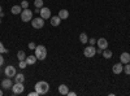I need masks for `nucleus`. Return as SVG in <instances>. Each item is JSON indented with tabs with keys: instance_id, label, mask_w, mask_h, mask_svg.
I'll return each mask as SVG.
<instances>
[{
	"instance_id": "2f4dec72",
	"label": "nucleus",
	"mask_w": 130,
	"mask_h": 96,
	"mask_svg": "<svg viewBox=\"0 0 130 96\" xmlns=\"http://www.w3.org/2000/svg\"><path fill=\"white\" fill-rule=\"evenodd\" d=\"M74 95H75V92H73V91L68 92V96H74Z\"/></svg>"
},
{
	"instance_id": "dca6fc26",
	"label": "nucleus",
	"mask_w": 130,
	"mask_h": 96,
	"mask_svg": "<svg viewBox=\"0 0 130 96\" xmlns=\"http://www.w3.org/2000/svg\"><path fill=\"white\" fill-rule=\"evenodd\" d=\"M10 12H12L13 14H21V12H22V7L21 5H13L12 9H10Z\"/></svg>"
},
{
	"instance_id": "39448f33",
	"label": "nucleus",
	"mask_w": 130,
	"mask_h": 96,
	"mask_svg": "<svg viewBox=\"0 0 130 96\" xmlns=\"http://www.w3.org/2000/svg\"><path fill=\"white\" fill-rule=\"evenodd\" d=\"M12 91H13V95H20V93H22L25 91V86H24V83H16L12 86Z\"/></svg>"
},
{
	"instance_id": "7c9ffc66",
	"label": "nucleus",
	"mask_w": 130,
	"mask_h": 96,
	"mask_svg": "<svg viewBox=\"0 0 130 96\" xmlns=\"http://www.w3.org/2000/svg\"><path fill=\"white\" fill-rule=\"evenodd\" d=\"M4 16V13H3V8H2V5H0V17H3Z\"/></svg>"
},
{
	"instance_id": "2eb2a0df",
	"label": "nucleus",
	"mask_w": 130,
	"mask_h": 96,
	"mask_svg": "<svg viewBox=\"0 0 130 96\" xmlns=\"http://www.w3.org/2000/svg\"><path fill=\"white\" fill-rule=\"evenodd\" d=\"M68 92H69V88H68L67 84H60L59 86V93L60 95H68Z\"/></svg>"
},
{
	"instance_id": "20e7f679",
	"label": "nucleus",
	"mask_w": 130,
	"mask_h": 96,
	"mask_svg": "<svg viewBox=\"0 0 130 96\" xmlns=\"http://www.w3.org/2000/svg\"><path fill=\"white\" fill-rule=\"evenodd\" d=\"M31 26L34 29H42L43 26H44V20H43L42 17H37L34 20H31Z\"/></svg>"
},
{
	"instance_id": "a211bd4d",
	"label": "nucleus",
	"mask_w": 130,
	"mask_h": 96,
	"mask_svg": "<svg viewBox=\"0 0 130 96\" xmlns=\"http://www.w3.org/2000/svg\"><path fill=\"white\" fill-rule=\"evenodd\" d=\"M14 82L16 83H24L25 82V75L24 74H16L14 75Z\"/></svg>"
},
{
	"instance_id": "423d86ee",
	"label": "nucleus",
	"mask_w": 130,
	"mask_h": 96,
	"mask_svg": "<svg viewBox=\"0 0 130 96\" xmlns=\"http://www.w3.org/2000/svg\"><path fill=\"white\" fill-rule=\"evenodd\" d=\"M83 55L86 56V57H94L95 55H96V48L94 47V46H89V47H86L85 48V51H83Z\"/></svg>"
},
{
	"instance_id": "5701e85b",
	"label": "nucleus",
	"mask_w": 130,
	"mask_h": 96,
	"mask_svg": "<svg viewBox=\"0 0 130 96\" xmlns=\"http://www.w3.org/2000/svg\"><path fill=\"white\" fill-rule=\"evenodd\" d=\"M124 71L126 73V75H130V62H129V64H125V66H124Z\"/></svg>"
},
{
	"instance_id": "4be33fe9",
	"label": "nucleus",
	"mask_w": 130,
	"mask_h": 96,
	"mask_svg": "<svg viewBox=\"0 0 130 96\" xmlns=\"http://www.w3.org/2000/svg\"><path fill=\"white\" fill-rule=\"evenodd\" d=\"M34 5L35 8H43V5H44V3H43V0H34Z\"/></svg>"
},
{
	"instance_id": "f257e3e1",
	"label": "nucleus",
	"mask_w": 130,
	"mask_h": 96,
	"mask_svg": "<svg viewBox=\"0 0 130 96\" xmlns=\"http://www.w3.org/2000/svg\"><path fill=\"white\" fill-rule=\"evenodd\" d=\"M35 91L39 93V95H44V93H47L48 91H50V84H48V82H44V81H39V82H37L35 83Z\"/></svg>"
},
{
	"instance_id": "c756f323",
	"label": "nucleus",
	"mask_w": 130,
	"mask_h": 96,
	"mask_svg": "<svg viewBox=\"0 0 130 96\" xmlns=\"http://www.w3.org/2000/svg\"><path fill=\"white\" fill-rule=\"evenodd\" d=\"M89 42H90V44H91V46H94V44L96 43V39L92 38V39H89Z\"/></svg>"
},
{
	"instance_id": "f704fd0d",
	"label": "nucleus",
	"mask_w": 130,
	"mask_h": 96,
	"mask_svg": "<svg viewBox=\"0 0 130 96\" xmlns=\"http://www.w3.org/2000/svg\"><path fill=\"white\" fill-rule=\"evenodd\" d=\"M0 24H2V20H0Z\"/></svg>"
},
{
	"instance_id": "f03ea898",
	"label": "nucleus",
	"mask_w": 130,
	"mask_h": 96,
	"mask_svg": "<svg viewBox=\"0 0 130 96\" xmlns=\"http://www.w3.org/2000/svg\"><path fill=\"white\" fill-rule=\"evenodd\" d=\"M34 51H35V56H37L38 60H40V61L46 60V57H47V49H46L44 46H37Z\"/></svg>"
},
{
	"instance_id": "4468645a",
	"label": "nucleus",
	"mask_w": 130,
	"mask_h": 96,
	"mask_svg": "<svg viewBox=\"0 0 130 96\" xmlns=\"http://www.w3.org/2000/svg\"><path fill=\"white\" fill-rule=\"evenodd\" d=\"M37 56L35 55H30V56H26V62H27V65H34V64L37 62Z\"/></svg>"
},
{
	"instance_id": "f3484780",
	"label": "nucleus",
	"mask_w": 130,
	"mask_h": 96,
	"mask_svg": "<svg viewBox=\"0 0 130 96\" xmlns=\"http://www.w3.org/2000/svg\"><path fill=\"white\" fill-rule=\"evenodd\" d=\"M59 17L61 18V20H67L68 17H69V12L67 9H61L60 12H59Z\"/></svg>"
},
{
	"instance_id": "72a5a7b5",
	"label": "nucleus",
	"mask_w": 130,
	"mask_h": 96,
	"mask_svg": "<svg viewBox=\"0 0 130 96\" xmlns=\"http://www.w3.org/2000/svg\"><path fill=\"white\" fill-rule=\"evenodd\" d=\"M0 96H3V91L2 90H0Z\"/></svg>"
},
{
	"instance_id": "7ed1b4c3",
	"label": "nucleus",
	"mask_w": 130,
	"mask_h": 96,
	"mask_svg": "<svg viewBox=\"0 0 130 96\" xmlns=\"http://www.w3.org/2000/svg\"><path fill=\"white\" fill-rule=\"evenodd\" d=\"M21 20L24 21V22H29V21H31L32 20V12L29 9V8H26V9H24L22 12H21Z\"/></svg>"
},
{
	"instance_id": "473e14b6",
	"label": "nucleus",
	"mask_w": 130,
	"mask_h": 96,
	"mask_svg": "<svg viewBox=\"0 0 130 96\" xmlns=\"http://www.w3.org/2000/svg\"><path fill=\"white\" fill-rule=\"evenodd\" d=\"M96 53H103V49H102V48H98V49H96Z\"/></svg>"
},
{
	"instance_id": "1a4fd4ad",
	"label": "nucleus",
	"mask_w": 130,
	"mask_h": 96,
	"mask_svg": "<svg viewBox=\"0 0 130 96\" xmlns=\"http://www.w3.org/2000/svg\"><path fill=\"white\" fill-rule=\"evenodd\" d=\"M112 71L115 74H120L124 71V64L122 62H118V64H115V65L112 66Z\"/></svg>"
},
{
	"instance_id": "bb28decb",
	"label": "nucleus",
	"mask_w": 130,
	"mask_h": 96,
	"mask_svg": "<svg viewBox=\"0 0 130 96\" xmlns=\"http://www.w3.org/2000/svg\"><path fill=\"white\" fill-rule=\"evenodd\" d=\"M30 49H35V47H37V44L34 43V42H30V43H29V46H27Z\"/></svg>"
},
{
	"instance_id": "6ab92c4d",
	"label": "nucleus",
	"mask_w": 130,
	"mask_h": 96,
	"mask_svg": "<svg viewBox=\"0 0 130 96\" xmlns=\"http://www.w3.org/2000/svg\"><path fill=\"white\" fill-rule=\"evenodd\" d=\"M112 56H113V53H112V51H109V49H103V57L104 59H107V60H109V59H112Z\"/></svg>"
},
{
	"instance_id": "ddd939ff",
	"label": "nucleus",
	"mask_w": 130,
	"mask_h": 96,
	"mask_svg": "<svg viewBox=\"0 0 130 96\" xmlns=\"http://www.w3.org/2000/svg\"><path fill=\"white\" fill-rule=\"evenodd\" d=\"M50 21H51V25L56 27V26H59V25H60V22H61V18H60L59 16H53V17L51 16Z\"/></svg>"
},
{
	"instance_id": "9b49d317",
	"label": "nucleus",
	"mask_w": 130,
	"mask_h": 96,
	"mask_svg": "<svg viewBox=\"0 0 130 96\" xmlns=\"http://www.w3.org/2000/svg\"><path fill=\"white\" fill-rule=\"evenodd\" d=\"M120 61L124 64H129L130 62V53H127V52H122L121 53V56H120Z\"/></svg>"
},
{
	"instance_id": "393cba45",
	"label": "nucleus",
	"mask_w": 130,
	"mask_h": 96,
	"mask_svg": "<svg viewBox=\"0 0 130 96\" xmlns=\"http://www.w3.org/2000/svg\"><path fill=\"white\" fill-rule=\"evenodd\" d=\"M8 51L5 49V47L3 46V43H2V42H0V53H7Z\"/></svg>"
},
{
	"instance_id": "c85d7f7f",
	"label": "nucleus",
	"mask_w": 130,
	"mask_h": 96,
	"mask_svg": "<svg viewBox=\"0 0 130 96\" xmlns=\"http://www.w3.org/2000/svg\"><path fill=\"white\" fill-rule=\"evenodd\" d=\"M3 64H4V57L2 56V53H0V66H3Z\"/></svg>"
},
{
	"instance_id": "cd10ccee",
	"label": "nucleus",
	"mask_w": 130,
	"mask_h": 96,
	"mask_svg": "<svg viewBox=\"0 0 130 96\" xmlns=\"http://www.w3.org/2000/svg\"><path fill=\"white\" fill-rule=\"evenodd\" d=\"M29 96H39V93H38L37 91H32V92L29 93Z\"/></svg>"
},
{
	"instance_id": "412c9836",
	"label": "nucleus",
	"mask_w": 130,
	"mask_h": 96,
	"mask_svg": "<svg viewBox=\"0 0 130 96\" xmlns=\"http://www.w3.org/2000/svg\"><path fill=\"white\" fill-rule=\"evenodd\" d=\"M17 59H18L20 61L26 60V53H25L24 51H18V52H17Z\"/></svg>"
},
{
	"instance_id": "6e6552de",
	"label": "nucleus",
	"mask_w": 130,
	"mask_h": 96,
	"mask_svg": "<svg viewBox=\"0 0 130 96\" xmlns=\"http://www.w3.org/2000/svg\"><path fill=\"white\" fill-rule=\"evenodd\" d=\"M40 17L43 18V20H50L51 18V9L50 8H47V7H43V8H40Z\"/></svg>"
},
{
	"instance_id": "a878e982",
	"label": "nucleus",
	"mask_w": 130,
	"mask_h": 96,
	"mask_svg": "<svg viewBox=\"0 0 130 96\" xmlns=\"http://www.w3.org/2000/svg\"><path fill=\"white\" fill-rule=\"evenodd\" d=\"M21 7H22V9H26V8H29V3L26 2V0H24V2L21 3Z\"/></svg>"
},
{
	"instance_id": "0eeeda50",
	"label": "nucleus",
	"mask_w": 130,
	"mask_h": 96,
	"mask_svg": "<svg viewBox=\"0 0 130 96\" xmlns=\"http://www.w3.org/2000/svg\"><path fill=\"white\" fill-rule=\"evenodd\" d=\"M4 74H5V77H8V78H12V77H14L16 74H17L16 68H14L13 65H9V66H7V68L4 69Z\"/></svg>"
},
{
	"instance_id": "b1692460",
	"label": "nucleus",
	"mask_w": 130,
	"mask_h": 96,
	"mask_svg": "<svg viewBox=\"0 0 130 96\" xmlns=\"http://www.w3.org/2000/svg\"><path fill=\"white\" fill-rule=\"evenodd\" d=\"M18 66H20L21 69H25V68L27 66V62H26L25 60H24V61H20V65H18Z\"/></svg>"
},
{
	"instance_id": "f8f14e48",
	"label": "nucleus",
	"mask_w": 130,
	"mask_h": 96,
	"mask_svg": "<svg viewBox=\"0 0 130 96\" xmlns=\"http://www.w3.org/2000/svg\"><path fill=\"white\" fill-rule=\"evenodd\" d=\"M98 47L102 48V49H105V48L108 47L107 39H105V38H99V39H98Z\"/></svg>"
},
{
	"instance_id": "aec40b11",
	"label": "nucleus",
	"mask_w": 130,
	"mask_h": 96,
	"mask_svg": "<svg viewBox=\"0 0 130 96\" xmlns=\"http://www.w3.org/2000/svg\"><path fill=\"white\" fill-rule=\"evenodd\" d=\"M79 42L82 44H86L89 42V36L86 35V33H82V34H79Z\"/></svg>"
},
{
	"instance_id": "9d476101",
	"label": "nucleus",
	"mask_w": 130,
	"mask_h": 96,
	"mask_svg": "<svg viewBox=\"0 0 130 96\" xmlns=\"http://www.w3.org/2000/svg\"><path fill=\"white\" fill-rule=\"evenodd\" d=\"M12 86H13V83H12V81H10V78H5V79H3L2 81V87L4 88V90H9V88H12Z\"/></svg>"
}]
</instances>
